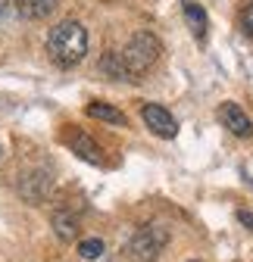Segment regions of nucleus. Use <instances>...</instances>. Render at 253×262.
Segmentation results:
<instances>
[{"mask_svg":"<svg viewBox=\"0 0 253 262\" xmlns=\"http://www.w3.org/2000/svg\"><path fill=\"white\" fill-rule=\"evenodd\" d=\"M47 53L59 69H72L88 56V28L78 19H62L47 31Z\"/></svg>","mask_w":253,"mask_h":262,"instance_id":"nucleus-1","label":"nucleus"},{"mask_svg":"<svg viewBox=\"0 0 253 262\" xmlns=\"http://www.w3.org/2000/svg\"><path fill=\"white\" fill-rule=\"evenodd\" d=\"M160 53H163V44H160V38H156L153 31H138V35H132L129 44L119 50L125 69H129V75H132V81L141 78L144 72H150L156 66V59H160Z\"/></svg>","mask_w":253,"mask_h":262,"instance_id":"nucleus-2","label":"nucleus"},{"mask_svg":"<svg viewBox=\"0 0 253 262\" xmlns=\"http://www.w3.org/2000/svg\"><path fill=\"white\" fill-rule=\"evenodd\" d=\"M166 244H169L166 225H147V228H141V231L132 237L129 253H132V259H138V262H156V256L163 253Z\"/></svg>","mask_w":253,"mask_h":262,"instance_id":"nucleus-3","label":"nucleus"},{"mask_svg":"<svg viewBox=\"0 0 253 262\" xmlns=\"http://www.w3.org/2000/svg\"><path fill=\"white\" fill-rule=\"evenodd\" d=\"M141 119H144V125L153 131L156 138H175L178 135V122H175V116L166 110V106H160V103H144L141 106Z\"/></svg>","mask_w":253,"mask_h":262,"instance_id":"nucleus-4","label":"nucleus"},{"mask_svg":"<svg viewBox=\"0 0 253 262\" xmlns=\"http://www.w3.org/2000/svg\"><path fill=\"white\" fill-rule=\"evenodd\" d=\"M19 193H22V200L28 203H41L44 196L50 193V175L44 169H31L19 178Z\"/></svg>","mask_w":253,"mask_h":262,"instance_id":"nucleus-5","label":"nucleus"},{"mask_svg":"<svg viewBox=\"0 0 253 262\" xmlns=\"http://www.w3.org/2000/svg\"><path fill=\"white\" fill-rule=\"evenodd\" d=\"M219 119H222V125L231 131V135H238V138H250L253 135V122H250V116L238 103H222V106H219Z\"/></svg>","mask_w":253,"mask_h":262,"instance_id":"nucleus-6","label":"nucleus"},{"mask_svg":"<svg viewBox=\"0 0 253 262\" xmlns=\"http://www.w3.org/2000/svg\"><path fill=\"white\" fill-rule=\"evenodd\" d=\"M181 10H184V19H187V28L194 31L197 41H206V28H209V19H206V10L197 4V0H181Z\"/></svg>","mask_w":253,"mask_h":262,"instance_id":"nucleus-7","label":"nucleus"},{"mask_svg":"<svg viewBox=\"0 0 253 262\" xmlns=\"http://www.w3.org/2000/svg\"><path fill=\"white\" fill-rule=\"evenodd\" d=\"M69 147H72V153H78L85 162H94V166H100V162H103V150L97 147V141H94V138H88V135H81V131H72V135H69Z\"/></svg>","mask_w":253,"mask_h":262,"instance_id":"nucleus-8","label":"nucleus"},{"mask_svg":"<svg viewBox=\"0 0 253 262\" xmlns=\"http://www.w3.org/2000/svg\"><path fill=\"white\" fill-rule=\"evenodd\" d=\"M50 225H53V234H56L59 241H66V244L78 237V219H75L69 209H56L53 219H50Z\"/></svg>","mask_w":253,"mask_h":262,"instance_id":"nucleus-9","label":"nucleus"},{"mask_svg":"<svg viewBox=\"0 0 253 262\" xmlns=\"http://www.w3.org/2000/svg\"><path fill=\"white\" fill-rule=\"evenodd\" d=\"M59 0H16V10L22 19H31V22H38V19H47L53 10H56Z\"/></svg>","mask_w":253,"mask_h":262,"instance_id":"nucleus-10","label":"nucleus"},{"mask_svg":"<svg viewBox=\"0 0 253 262\" xmlns=\"http://www.w3.org/2000/svg\"><path fill=\"white\" fill-rule=\"evenodd\" d=\"M100 72L110 75V78H116V81H132V75H129V69H125L119 50H107V53L100 56Z\"/></svg>","mask_w":253,"mask_h":262,"instance_id":"nucleus-11","label":"nucleus"},{"mask_svg":"<svg viewBox=\"0 0 253 262\" xmlns=\"http://www.w3.org/2000/svg\"><path fill=\"white\" fill-rule=\"evenodd\" d=\"M85 113H88L91 119H100V122H110V125H122V128H125V116H122V110H116V106H110V103L94 100V103L85 106Z\"/></svg>","mask_w":253,"mask_h":262,"instance_id":"nucleus-12","label":"nucleus"},{"mask_svg":"<svg viewBox=\"0 0 253 262\" xmlns=\"http://www.w3.org/2000/svg\"><path fill=\"white\" fill-rule=\"evenodd\" d=\"M78 253H81L85 259H97V256L103 253V241H100V237H88V241L78 244Z\"/></svg>","mask_w":253,"mask_h":262,"instance_id":"nucleus-13","label":"nucleus"},{"mask_svg":"<svg viewBox=\"0 0 253 262\" xmlns=\"http://www.w3.org/2000/svg\"><path fill=\"white\" fill-rule=\"evenodd\" d=\"M241 31L247 38H253V4H247V10L241 13Z\"/></svg>","mask_w":253,"mask_h":262,"instance_id":"nucleus-14","label":"nucleus"},{"mask_svg":"<svg viewBox=\"0 0 253 262\" xmlns=\"http://www.w3.org/2000/svg\"><path fill=\"white\" fill-rule=\"evenodd\" d=\"M238 222H241V225H247L250 231H253V212H250V209H238Z\"/></svg>","mask_w":253,"mask_h":262,"instance_id":"nucleus-15","label":"nucleus"},{"mask_svg":"<svg viewBox=\"0 0 253 262\" xmlns=\"http://www.w3.org/2000/svg\"><path fill=\"white\" fill-rule=\"evenodd\" d=\"M7 10H10V0H0V16H4Z\"/></svg>","mask_w":253,"mask_h":262,"instance_id":"nucleus-16","label":"nucleus"},{"mask_svg":"<svg viewBox=\"0 0 253 262\" xmlns=\"http://www.w3.org/2000/svg\"><path fill=\"white\" fill-rule=\"evenodd\" d=\"M250 4H253V0H250Z\"/></svg>","mask_w":253,"mask_h":262,"instance_id":"nucleus-17","label":"nucleus"}]
</instances>
